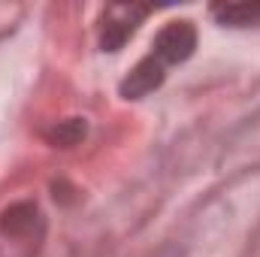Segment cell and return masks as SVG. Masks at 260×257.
I'll use <instances>...</instances> for the list:
<instances>
[{
	"label": "cell",
	"mask_w": 260,
	"mask_h": 257,
	"mask_svg": "<svg viewBox=\"0 0 260 257\" xmlns=\"http://www.w3.org/2000/svg\"><path fill=\"white\" fill-rule=\"evenodd\" d=\"M194 49H197V34L188 21H173L154 37V58L157 61L179 64V61H188L194 55Z\"/></svg>",
	"instance_id": "1"
},
{
	"label": "cell",
	"mask_w": 260,
	"mask_h": 257,
	"mask_svg": "<svg viewBox=\"0 0 260 257\" xmlns=\"http://www.w3.org/2000/svg\"><path fill=\"white\" fill-rule=\"evenodd\" d=\"M160 82H164V64L157 58H145V61H139L133 67L130 76L121 82V94L127 100H139V97L151 94Z\"/></svg>",
	"instance_id": "2"
},
{
	"label": "cell",
	"mask_w": 260,
	"mask_h": 257,
	"mask_svg": "<svg viewBox=\"0 0 260 257\" xmlns=\"http://www.w3.org/2000/svg\"><path fill=\"white\" fill-rule=\"evenodd\" d=\"M218 21L242 27V24H260V3H227V6H215Z\"/></svg>",
	"instance_id": "3"
},
{
	"label": "cell",
	"mask_w": 260,
	"mask_h": 257,
	"mask_svg": "<svg viewBox=\"0 0 260 257\" xmlns=\"http://www.w3.org/2000/svg\"><path fill=\"white\" fill-rule=\"evenodd\" d=\"M85 121L82 118H70V121H61L58 127L52 130V142L55 145H61V148H70V145H79L82 139H85Z\"/></svg>",
	"instance_id": "4"
}]
</instances>
